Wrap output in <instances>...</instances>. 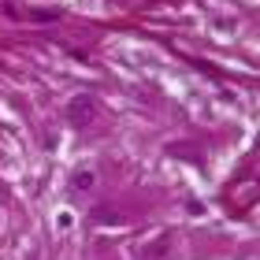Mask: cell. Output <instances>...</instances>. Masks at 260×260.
Returning a JSON list of instances; mask_svg holds the SVG:
<instances>
[{
    "label": "cell",
    "mask_w": 260,
    "mask_h": 260,
    "mask_svg": "<svg viewBox=\"0 0 260 260\" xmlns=\"http://www.w3.org/2000/svg\"><path fill=\"white\" fill-rule=\"evenodd\" d=\"M93 179H97L93 171H78L75 175V190H93Z\"/></svg>",
    "instance_id": "2"
},
{
    "label": "cell",
    "mask_w": 260,
    "mask_h": 260,
    "mask_svg": "<svg viewBox=\"0 0 260 260\" xmlns=\"http://www.w3.org/2000/svg\"><path fill=\"white\" fill-rule=\"evenodd\" d=\"M67 115H71V123H89L93 119V101L89 97H75L67 104Z\"/></svg>",
    "instance_id": "1"
}]
</instances>
